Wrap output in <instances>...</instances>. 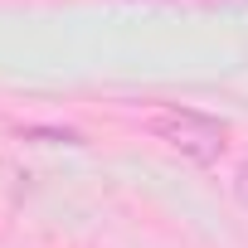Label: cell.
Returning a JSON list of instances; mask_svg holds the SVG:
<instances>
[{"label":"cell","instance_id":"obj_1","mask_svg":"<svg viewBox=\"0 0 248 248\" xmlns=\"http://www.w3.org/2000/svg\"><path fill=\"white\" fill-rule=\"evenodd\" d=\"M141 127H146L156 141H166L170 151H180L185 161H200V166L219 161L224 146H229V122H219V117H209V112H200V107H180V102L151 107V112L141 117Z\"/></svg>","mask_w":248,"mask_h":248},{"label":"cell","instance_id":"obj_2","mask_svg":"<svg viewBox=\"0 0 248 248\" xmlns=\"http://www.w3.org/2000/svg\"><path fill=\"white\" fill-rule=\"evenodd\" d=\"M233 195H238V204H248V161L233 170Z\"/></svg>","mask_w":248,"mask_h":248}]
</instances>
